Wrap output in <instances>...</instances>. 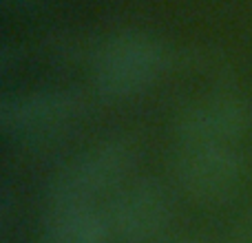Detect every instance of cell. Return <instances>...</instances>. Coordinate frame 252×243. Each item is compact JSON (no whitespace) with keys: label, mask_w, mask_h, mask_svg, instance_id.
I'll use <instances>...</instances> for the list:
<instances>
[{"label":"cell","mask_w":252,"mask_h":243,"mask_svg":"<svg viewBox=\"0 0 252 243\" xmlns=\"http://www.w3.org/2000/svg\"><path fill=\"white\" fill-rule=\"evenodd\" d=\"M130 168V152L124 146H102L87 152L60 179L53 204H91L120 182Z\"/></svg>","instance_id":"cell-3"},{"label":"cell","mask_w":252,"mask_h":243,"mask_svg":"<svg viewBox=\"0 0 252 243\" xmlns=\"http://www.w3.org/2000/svg\"><path fill=\"white\" fill-rule=\"evenodd\" d=\"M230 133L217 128H192L182 161V177L188 190L215 199L235 183L237 157L228 144Z\"/></svg>","instance_id":"cell-2"},{"label":"cell","mask_w":252,"mask_h":243,"mask_svg":"<svg viewBox=\"0 0 252 243\" xmlns=\"http://www.w3.org/2000/svg\"><path fill=\"white\" fill-rule=\"evenodd\" d=\"M78 113V100L69 93L22 97L16 104L4 106V128L18 135L40 137L58 130Z\"/></svg>","instance_id":"cell-5"},{"label":"cell","mask_w":252,"mask_h":243,"mask_svg":"<svg viewBox=\"0 0 252 243\" xmlns=\"http://www.w3.org/2000/svg\"><path fill=\"white\" fill-rule=\"evenodd\" d=\"M161 71V51L144 35H122L104 47L95 64V84L106 97H133L146 91Z\"/></svg>","instance_id":"cell-1"},{"label":"cell","mask_w":252,"mask_h":243,"mask_svg":"<svg viewBox=\"0 0 252 243\" xmlns=\"http://www.w3.org/2000/svg\"><path fill=\"white\" fill-rule=\"evenodd\" d=\"M168 217L166 197L155 183H137L120 195L113 208L111 226L128 241H144L153 237Z\"/></svg>","instance_id":"cell-4"},{"label":"cell","mask_w":252,"mask_h":243,"mask_svg":"<svg viewBox=\"0 0 252 243\" xmlns=\"http://www.w3.org/2000/svg\"><path fill=\"white\" fill-rule=\"evenodd\" d=\"M109 219L91 204H53L47 243H106Z\"/></svg>","instance_id":"cell-6"}]
</instances>
